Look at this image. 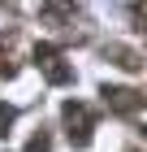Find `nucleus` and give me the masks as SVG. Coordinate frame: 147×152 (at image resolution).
I'll use <instances>...</instances> for the list:
<instances>
[{"mask_svg":"<svg viewBox=\"0 0 147 152\" xmlns=\"http://www.w3.org/2000/svg\"><path fill=\"white\" fill-rule=\"evenodd\" d=\"M61 117H65V135L74 148H87L91 143V130H95V113H91L82 100H65L61 104Z\"/></svg>","mask_w":147,"mask_h":152,"instance_id":"f257e3e1","label":"nucleus"},{"mask_svg":"<svg viewBox=\"0 0 147 152\" xmlns=\"http://www.w3.org/2000/svg\"><path fill=\"white\" fill-rule=\"evenodd\" d=\"M35 65L48 74V83H74V65H65L61 61V48L56 44H35Z\"/></svg>","mask_w":147,"mask_h":152,"instance_id":"f03ea898","label":"nucleus"},{"mask_svg":"<svg viewBox=\"0 0 147 152\" xmlns=\"http://www.w3.org/2000/svg\"><path fill=\"white\" fill-rule=\"evenodd\" d=\"M104 104L113 109V113H134L138 104H147V96H138V91H130V87H108V83H104Z\"/></svg>","mask_w":147,"mask_h":152,"instance_id":"7ed1b4c3","label":"nucleus"},{"mask_svg":"<svg viewBox=\"0 0 147 152\" xmlns=\"http://www.w3.org/2000/svg\"><path fill=\"white\" fill-rule=\"evenodd\" d=\"M13 122H17V109H13V104H0V135H9Z\"/></svg>","mask_w":147,"mask_h":152,"instance_id":"20e7f679","label":"nucleus"},{"mask_svg":"<svg viewBox=\"0 0 147 152\" xmlns=\"http://www.w3.org/2000/svg\"><path fill=\"white\" fill-rule=\"evenodd\" d=\"M48 148H52V143H48V130H39V135L26 143V152H48Z\"/></svg>","mask_w":147,"mask_h":152,"instance_id":"39448f33","label":"nucleus"}]
</instances>
